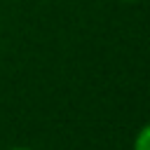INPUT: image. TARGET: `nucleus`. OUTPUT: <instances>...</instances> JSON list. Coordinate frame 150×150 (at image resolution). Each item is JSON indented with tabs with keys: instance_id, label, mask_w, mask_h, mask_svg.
<instances>
[{
	"instance_id": "1",
	"label": "nucleus",
	"mask_w": 150,
	"mask_h": 150,
	"mask_svg": "<svg viewBox=\"0 0 150 150\" xmlns=\"http://www.w3.org/2000/svg\"><path fill=\"white\" fill-rule=\"evenodd\" d=\"M134 150H150V124H145L134 138Z\"/></svg>"
},
{
	"instance_id": "2",
	"label": "nucleus",
	"mask_w": 150,
	"mask_h": 150,
	"mask_svg": "<svg viewBox=\"0 0 150 150\" xmlns=\"http://www.w3.org/2000/svg\"><path fill=\"white\" fill-rule=\"evenodd\" d=\"M12 150H30V148H12Z\"/></svg>"
},
{
	"instance_id": "3",
	"label": "nucleus",
	"mask_w": 150,
	"mask_h": 150,
	"mask_svg": "<svg viewBox=\"0 0 150 150\" xmlns=\"http://www.w3.org/2000/svg\"><path fill=\"white\" fill-rule=\"evenodd\" d=\"M124 2H136V0H124Z\"/></svg>"
}]
</instances>
